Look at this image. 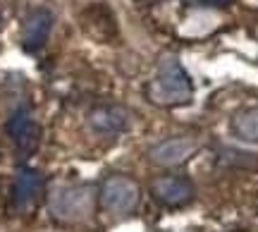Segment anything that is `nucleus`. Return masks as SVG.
I'll return each instance as SVG.
<instances>
[{"label": "nucleus", "instance_id": "1", "mask_svg": "<svg viewBox=\"0 0 258 232\" xmlns=\"http://www.w3.org/2000/svg\"><path fill=\"white\" fill-rule=\"evenodd\" d=\"M146 96L151 103L163 105V108H172V105H184L191 101L194 96V84L189 79L182 63L172 55L160 57L156 67V77L148 82Z\"/></svg>", "mask_w": 258, "mask_h": 232}, {"label": "nucleus", "instance_id": "2", "mask_svg": "<svg viewBox=\"0 0 258 232\" xmlns=\"http://www.w3.org/2000/svg\"><path fill=\"white\" fill-rule=\"evenodd\" d=\"M93 194L91 187L86 185H67L57 187L50 194V213L62 223H82L93 213Z\"/></svg>", "mask_w": 258, "mask_h": 232}, {"label": "nucleus", "instance_id": "3", "mask_svg": "<svg viewBox=\"0 0 258 232\" xmlns=\"http://www.w3.org/2000/svg\"><path fill=\"white\" fill-rule=\"evenodd\" d=\"M139 185L127 175H110L101 187V204L112 215H127L139 206Z\"/></svg>", "mask_w": 258, "mask_h": 232}, {"label": "nucleus", "instance_id": "4", "mask_svg": "<svg viewBox=\"0 0 258 232\" xmlns=\"http://www.w3.org/2000/svg\"><path fill=\"white\" fill-rule=\"evenodd\" d=\"M199 149V141L194 137H172V139H165V141H158L148 149V158L158 163V165H182L186 163L189 158L196 153Z\"/></svg>", "mask_w": 258, "mask_h": 232}, {"label": "nucleus", "instance_id": "5", "mask_svg": "<svg viewBox=\"0 0 258 232\" xmlns=\"http://www.w3.org/2000/svg\"><path fill=\"white\" fill-rule=\"evenodd\" d=\"M8 132L10 139L15 141V146L22 156H29L34 153L38 146V139H41V130H38L36 120L31 118L29 108H19V110L12 112V118L8 120Z\"/></svg>", "mask_w": 258, "mask_h": 232}, {"label": "nucleus", "instance_id": "6", "mask_svg": "<svg viewBox=\"0 0 258 232\" xmlns=\"http://www.w3.org/2000/svg\"><path fill=\"white\" fill-rule=\"evenodd\" d=\"M151 194L163 206H184L194 199V185L184 177L163 175L151 182Z\"/></svg>", "mask_w": 258, "mask_h": 232}, {"label": "nucleus", "instance_id": "7", "mask_svg": "<svg viewBox=\"0 0 258 232\" xmlns=\"http://www.w3.org/2000/svg\"><path fill=\"white\" fill-rule=\"evenodd\" d=\"M53 29V12L48 8H34L24 19L22 27V46L27 53H36L46 43L48 34Z\"/></svg>", "mask_w": 258, "mask_h": 232}, {"label": "nucleus", "instance_id": "8", "mask_svg": "<svg viewBox=\"0 0 258 232\" xmlns=\"http://www.w3.org/2000/svg\"><path fill=\"white\" fill-rule=\"evenodd\" d=\"M41 189H43V180H41L36 170H29V167L19 170L15 182H12V204H15V208L22 211V213L29 211L38 201Z\"/></svg>", "mask_w": 258, "mask_h": 232}, {"label": "nucleus", "instance_id": "9", "mask_svg": "<svg viewBox=\"0 0 258 232\" xmlns=\"http://www.w3.org/2000/svg\"><path fill=\"white\" fill-rule=\"evenodd\" d=\"M89 122L98 134H117L127 125V112L122 108H115V105H105V108H96Z\"/></svg>", "mask_w": 258, "mask_h": 232}, {"label": "nucleus", "instance_id": "10", "mask_svg": "<svg viewBox=\"0 0 258 232\" xmlns=\"http://www.w3.org/2000/svg\"><path fill=\"white\" fill-rule=\"evenodd\" d=\"M232 132L234 137L249 144H258V105L246 108L232 118Z\"/></svg>", "mask_w": 258, "mask_h": 232}, {"label": "nucleus", "instance_id": "11", "mask_svg": "<svg viewBox=\"0 0 258 232\" xmlns=\"http://www.w3.org/2000/svg\"><path fill=\"white\" fill-rule=\"evenodd\" d=\"M194 3H199V5H227L232 0H194Z\"/></svg>", "mask_w": 258, "mask_h": 232}]
</instances>
